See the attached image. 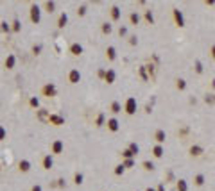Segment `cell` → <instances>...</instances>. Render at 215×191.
<instances>
[{"instance_id": "8d00e7d4", "label": "cell", "mask_w": 215, "mask_h": 191, "mask_svg": "<svg viewBox=\"0 0 215 191\" xmlns=\"http://www.w3.org/2000/svg\"><path fill=\"white\" fill-rule=\"evenodd\" d=\"M147 191H154V189H147Z\"/></svg>"}, {"instance_id": "e0dca14e", "label": "cell", "mask_w": 215, "mask_h": 191, "mask_svg": "<svg viewBox=\"0 0 215 191\" xmlns=\"http://www.w3.org/2000/svg\"><path fill=\"white\" fill-rule=\"evenodd\" d=\"M111 111H113V113H120L122 111V105L118 102H113V104H111Z\"/></svg>"}, {"instance_id": "7402d4cb", "label": "cell", "mask_w": 215, "mask_h": 191, "mask_svg": "<svg viewBox=\"0 0 215 191\" xmlns=\"http://www.w3.org/2000/svg\"><path fill=\"white\" fill-rule=\"evenodd\" d=\"M74 180H75V184H77V186H79V184H83V173H75Z\"/></svg>"}, {"instance_id": "4dcf8cb0", "label": "cell", "mask_w": 215, "mask_h": 191, "mask_svg": "<svg viewBox=\"0 0 215 191\" xmlns=\"http://www.w3.org/2000/svg\"><path fill=\"white\" fill-rule=\"evenodd\" d=\"M129 150H131L133 154H136V152H138V146H136L135 143H131V146H129Z\"/></svg>"}, {"instance_id": "83f0119b", "label": "cell", "mask_w": 215, "mask_h": 191, "mask_svg": "<svg viewBox=\"0 0 215 191\" xmlns=\"http://www.w3.org/2000/svg\"><path fill=\"white\" fill-rule=\"evenodd\" d=\"M161 154H163V148H161V146H156V148H154V155H156V157H160Z\"/></svg>"}, {"instance_id": "e575fe53", "label": "cell", "mask_w": 215, "mask_h": 191, "mask_svg": "<svg viewBox=\"0 0 215 191\" xmlns=\"http://www.w3.org/2000/svg\"><path fill=\"white\" fill-rule=\"evenodd\" d=\"M57 186L63 188V186H65V180H63V179H59V180H57Z\"/></svg>"}, {"instance_id": "6da1fadb", "label": "cell", "mask_w": 215, "mask_h": 191, "mask_svg": "<svg viewBox=\"0 0 215 191\" xmlns=\"http://www.w3.org/2000/svg\"><path fill=\"white\" fill-rule=\"evenodd\" d=\"M39 20H41V9H39L38 4H32L30 5V22L39 23Z\"/></svg>"}, {"instance_id": "7a4b0ae2", "label": "cell", "mask_w": 215, "mask_h": 191, "mask_svg": "<svg viewBox=\"0 0 215 191\" xmlns=\"http://www.w3.org/2000/svg\"><path fill=\"white\" fill-rule=\"evenodd\" d=\"M56 93H57V89L52 82H48L43 86V95H47V97H56Z\"/></svg>"}, {"instance_id": "836d02e7", "label": "cell", "mask_w": 215, "mask_h": 191, "mask_svg": "<svg viewBox=\"0 0 215 191\" xmlns=\"http://www.w3.org/2000/svg\"><path fill=\"white\" fill-rule=\"evenodd\" d=\"M118 32H120V34H122V36H124V34H126V32H127V29H126V27H120V30H118Z\"/></svg>"}, {"instance_id": "ba28073f", "label": "cell", "mask_w": 215, "mask_h": 191, "mask_svg": "<svg viewBox=\"0 0 215 191\" xmlns=\"http://www.w3.org/2000/svg\"><path fill=\"white\" fill-rule=\"evenodd\" d=\"M15 65H16V57H15L13 54H9L7 59H6V68L11 70V68H15Z\"/></svg>"}, {"instance_id": "d4e9b609", "label": "cell", "mask_w": 215, "mask_h": 191, "mask_svg": "<svg viewBox=\"0 0 215 191\" xmlns=\"http://www.w3.org/2000/svg\"><path fill=\"white\" fill-rule=\"evenodd\" d=\"M30 105H32V107H38V105H39V98L32 97V98H30Z\"/></svg>"}, {"instance_id": "8992f818", "label": "cell", "mask_w": 215, "mask_h": 191, "mask_svg": "<svg viewBox=\"0 0 215 191\" xmlns=\"http://www.w3.org/2000/svg\"><path fill=\"white\" fill-rule=\"evenodd\" d=\"M48 122L54 123V125H63V123H65V118H63V116H59V114H50Z\"/></svg>"}, {"instance_id": "5bb4252c", "label": "cell", "mask_w": 215, "mask_h": 191, "mask_svg": "<svg viewBox=\"0 0 215 191\" xmlns=\"http://www.w3.org/2000/svg\"><path fill=\"white\" fill-rule=\"evenodd\" d=\"M20 170H22V172H29V170H30V163L27 161V159H24V161H20Z\"/></svg>"}, {"instance_id": "30bf717a", "label": "cell", "mask_w": 215, "mask_h": 191, "mask_svg": "<svg viewBox=\"0 0 215 191\" xmlns=\"http://www.w3.org/2000/svg\"><path fill=\"white\" fill-rule=\"evenodd\" d=\"M70 52H72L74 56H81V54H83V47H81L79 43H72V47H70Z\"/></svg>"}, {"instance_id": "f1b7e54d", "label": "cell", "mask_w": 215, "mask_h": 191, "mask_svg": "<svg viewBox=\"0 0 215 191\" xmlns=\"http://www.w3.org/2000/svg\"><path fill=\"white\" fill-rule=\"evenodd\" d=\"M39 52H41V45H36V47L32 48V54H34V56H38Z\"/></svg>"}, {"instance_id": "ffe728a7", "label": "cell", "mask_w": 215, "mask_h": 191, "mask_svg": "<svg viewBox=\"0 0 215 191\" xmlns=\"http://www.w3.org/2000/svg\"><path fill=\"white\" fill-rule=\"evenodd\" d=\"M102 32H104V34H109V32H111V25H109V23H102Z\"/></svg>"}, {"instance_id": "d6a6232c", "label": "cell", "mask_w": 215, "mask_h": 191, "mask_svg": "<svg viewBox=\"0 0 215 191\" xmlns=\"http://www.w3.org/2000/svg\"><path fill=\"white\" fill-rule=\"evenodd\" d=\"M131 155H133L131 150H124V157H131Z\"/></svg>"}, {"instance_id": "9c48e42d", "label": "cell", "mask_w": 215, "mask_h": 191, "mask_svg": "<svg viewBox=\"0 0 215 191\" xmlns=\"http://www.w3.org/2000/svg\"><path fill=\"white\" fill-rule=\"evenodd\" d=\"M52 164H54V159H52V155H45L43 157V168L45 170H50V168H52Z\"/></svg>"}, {"instance_id": "484cf974", "label": "cell", "mask_w": 215, "mask_h": 191, "mask_svg": "<svg viewBox=\"0 0 215 191\" xmlns=\"http://www.w3.org/2000/svg\"><path fill=\"white\" fill-rule=\"evenodd\" d=\"M77 14H79V16H84V14H86V5H81V7L77 9Z\"/></svg>"}, {"instance_id": "7c38bea8", "label": "cell", "mask_w": 215, "mask_h": 191, "mask_svg": "<svg viewBox=\"0 0 215 191\" xmlns=\"http://www.w3.org/2000/svg\"><path fill=\"white\" fill-rule=\"evenodd\" d=\"M108 129H109V131H113V132L118 131V122H117L115 118H109V120H108Z\"/></svg>"}, {"instance_id": "9a60e30c", "label": "cell", "mask_w": 215, "mask_h": 191, "mask_svg": "<svg viewBox=\"0 0 215 191\" xmlns=\"http://www.w3.org/2000/svg\"><path fill=\"white\" fill-rule=\"evenodd\" d=\"M106 54H108V57H109V59H111V61H113V59H115V57H117V50H115V48H113V47H109V48H108V50H106Z\"/></svg>"}, {"instance_id": "277c9868", "label": "cell", "mask_w": 215, "mask_h": 191, "mask_svg": "<svg viewBox=\"0 0 215 191\" xmlns=\"http://www.w3.org/2000/svg\"><path fill=\"white\" fill-rule=\"evenodd\" d=\"M135 111H136V100L135 98H127V102H126V113L133 114Z\"/></svg>"}, {"instance_id": "4fadbf2b", "label": "cell", "mask_w": 215, "mask_h": 191, "mask_svg": "<svg viewBox=\"0 0 215 191\" xmlns=\"http://www.w3.org/2000/svg\"><path fill=\"white\" fill-rule=\"evenodd\" d=\"M104 79H106V82H108V84L115 82V71H113V70H108V71H106V77H104Z\"/></svg>"}, {"instance_id": "5b68a950", "label": "cell", "mask_w": 215, "mask_h": 191, "mask_svg": "<svg viewBox=\"0 0 215 191\" xmlns=\"http://www.w3.org/2000/svg\"><path fill=\"white\" fill-rule=\"evenodd\" d=\"M63 148H65L63 141H61V139H56V141L52 143V154H61V152H63Z\"/></svg>"}, {"instance_id": "2e32d148", "label": "cell", "mask_w": 215, "mask_h": 191, "mask_svg": "<svg viewBox=\"0 0 215 191\" xmlns=\"http://www.w3.org/2000/svg\"><path fill=\"white\" fill-rule=\"evenodd\" d=\"M111 16H113V20H118L120 18V9L118 7H111Z\"/></svg>"}, {"instance_id": "8fae6325", "label": "cell", "mask_w": 215, "mask_h": 191, "mask_svg": "<svg viewBox=\"0 0 215 191\" xmlns=\"http://www.w3.org/2000/svg\"><path fill=\"white\" fill-rule=\"evenodd\" d=\"M38 118L41 120V122H48V118H50V114L47 113V109H39L38 111Z\"/></svg>"}, {"instance_id": "d590c367", "label": "cell", "mask_w": 215, "mask_h": 191, "mask_svg": "<svg viewBox=\"0 0 215 191\" xmlns=\"http://www.w3.org/2000/svg\"><path fill=\"white\" fill-rule=\"evenodd\" d=\"M32 191H41V186H34V188H32Z\"/></svg>"}, {"instance_id": "1f68e13d", "label": "cell", "mask_w": 215, "mask_h": 191, "mask_svg": "<svg viewBox=\"0 0 215 191\" xmlns=\"http://www.w3.org/2000/svg\"><path fill=\"white\" fill-rule=\"evenodd\" d=\"M124 168H126V166H122V164H120V166H117V170H115V173H117V175H120L122 172H124Z\"/></svg>"}, {"instance_id": "f546056e", "label": "cell", "mask_w": 215, "mask_h": 191, "mask_svg": "<svg viewBox=\"0 0 215 191\" xmlns=\"http://www.w3.org/2000/svg\"><path fill=\"white\" fill-rule=\"evenodd\" d=\"M138 20H140V18H138L136 13H133V14H131V22H133V23H138Z\"/></svg>"}, {"instance_id": "ac0fdd59", "label": "cell", "mask_w": 215, "mask_h": 191, "mask_svg": "<svg viewBox=\"0 0 215 191\" xmlns=\"http://www.w3.org/2000/svg\"><path fill=\"white\" fill-rule=\"evenodd\" d=\"M45 7H47V11H48V13H54V9H56V2H47Z\"/></svg>"}, {"instance_id": "4316f807", "label": "cell", "mask_w": 215, "mask_h": 191, "mask_svg": "<svg viewBox=\"0 0 215 191\" xmlns=\"http://www.w3.org/2000/svg\"><path fill=\"white\" fill-rule=\"evenodd\" d=\"M6 134H7V132H6V129H4L2 125H0V141H2V139H6Z\"/></svg>"}, {"instance_id": "d6986e66", "label": "cell", "mask_w": 215, "mask_h": 191, "mask_svg": "<svg viewBox=\"0 0 215 191\" xmlns=\"http://www.w3.org/2000/svg\"><path fill=\"white\" fill-rule=\"evenodd\" d=\"M20 29H22V23H20L18 18H15V22H13V30H16V32H18Z\"/></svg>"}, {"instance_id": "603a6c76", "label": "cell", "mask_w": 215, "mask_h": 191, "mask_svg": "<svg viewBox=\"0 0 215 191\" xmlns=\"http://www.w3.org/2000/svg\"><path fill=\"white\" fill-rule=\"evenodd\" d=\"M0 29H2L4 32H9V30H11V27H9V23H7V22H2V23H0Z\"/></svg>"}, {"instance_id": "3957f363", "label": "cell", "mask_w": 215, "mask_h": 191, "mask_svg": "<svg viewBox=\"0 0 215 191\" xmlns=\"http://www.w3.org/2000/svg\"><path fill=\"white\" fill-rule=\"evenodd\" d=\"M68 80H70L72 84H77V82L81 80V71H79V70H72V71L68 73Z\"/></svg>"}, {"instance_id": "52a82bcc", "label": "cell", "mask_w": 215, "mask_h": 191, "mask_svg": "<svg viewBox=\"0 0 215 191\" xmlns=\"http://www.w3.org/2000/svg\"><path fill=\"white\" fill-rule=\"evenodd\" d=\"M66 23H68V14H66V13H61L59 18H57V27H59V29H63Z\"/></svg>"}, {"instance_id": "cb8c5ba5", "label": "cell", "mask_w": 215, "mask_h": 191, "mask_svg": "<svg viewBox=\"0 0 215 191\" xmlns=\"http://www.w3.org/2000/svg\"><path fill=\"white\" fill-rule=\"evenodd\" d=\"M104 118H106V116H104V114H102V113H100V114L97 116V127H100L102 123H104Z\"/></svg>"}, {"instance_id": "44dd1931", "label": "cell", "mask_w": 215, "mask_h": 191, "mask_svg": "<svg viewBox=\"0 0 215 191\" xmlns=\"http://www.w3.org/2000/svg\"><path fill=\"white\" fill-rule=\"evenodd\" d=\"M156 139H158V141H165V132H163V131H158V132H156Z\"/></svg>"}]
</instances>
